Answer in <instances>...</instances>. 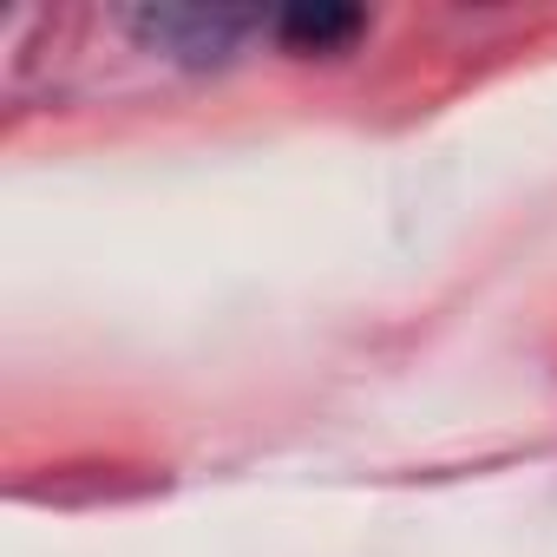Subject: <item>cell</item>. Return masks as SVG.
Wrapping results in <instances>:
<instances>
[{
	"mask_svg": "<svg viewBox=\"0 0 557 557\" xmlns=\"http://www.w3.org/2000/svg\"><path fill=\"white\" fill-rule=\"evenodd\" d=\"M256 27H262V14H243V8H184V0H158V8H132L125 14V34L145 53H158L171 66H190V73L230 66Z\"/></svg>",
	"mask_w": 557,
	"mask_h": 557,
	"instance_id": "obj_1",
	"label": "cell"
},
{
	"mask_svg": "<svg viewBox=\"0 0 557 557\" xmlns=\"http://www.w3.org/2000/svg\"><path fill=\"white\" fill-rule=\"evenodd\" d=\"M361 34H368V14H355V8H289V14H275V40L302 60L348 53Z\"/></svg>",
	"mask_w": 557,
	"mask_h": 557,
	"instance_id": "obj_2",
	"label": "cell"
}]
</instances>
